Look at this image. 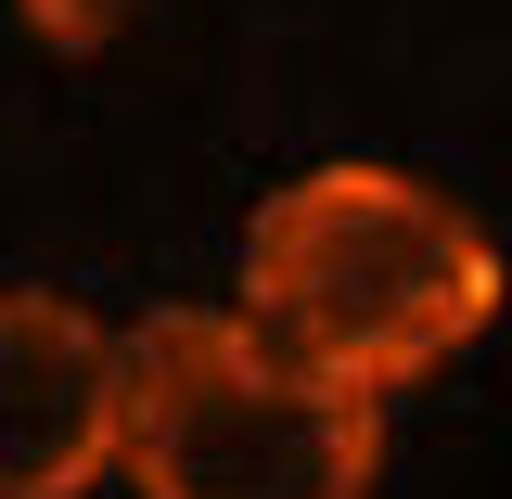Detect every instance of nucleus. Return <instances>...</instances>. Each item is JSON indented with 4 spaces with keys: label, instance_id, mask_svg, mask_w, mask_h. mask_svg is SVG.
<instances>
[{
    "label": "nucleus",
    "instance_id": "obj_1",
    "mask_svg": "<svg viewBox=\"0 0 512 499\" xmlns=\"http://www.w3.org/2000/svg\"><path fill=\"white\" fill-rule=\"evenodd\" d=\"M244 320L308 372L397 397L500 320V244L436 180L333 154L244 218Z\"/></svg>",
    "mask_w": 512,
    "mask_h": 499
},
{
    "label": "nucleus",
    "instance_id": "obj_2",
    "mask_svg": "<svg viewBox=\"0 0 512 499\" xmlns=\"http://www.w3.org/2000/svg\"><path fill=\"white\" fill-rule=\"evenodd\" d=\"M141 499H372L384 397L308 372L244 308L128 320V448Z\"/></svg>",
    "mask_w": 512,
    "mask_h": 499
},
{
    "label": "nucleus",
    "instance_id": "obj_3",
    "mask_svg": "<svg viewBox=\"0 0 512 499\" xmlns=\"http://www.w3.org/2000/svg\"><path fill=\"white\" fill-rule=\"evenodd\" d=\"M128 448V333L52 282H0V499H90Z\"/></svg>",
    "mask_w": 512,
    "mask_h": 499
},
{
    "label": "nucleus",
    "instance_id": "obj_4",
    "mask_svg": "<svg viewBox=\"0 0 512 499\" xmlns=\"http://www.w3.org/2000/svg\"><path fill=\"white\" fill-rule=\"evenodd\" d=\"M13 13H26V39H52V52H103V39H128L141 0H13Z\"/></svg>",
    "mask_w": 512,
    "mask_h": 499
}]
</instances>
